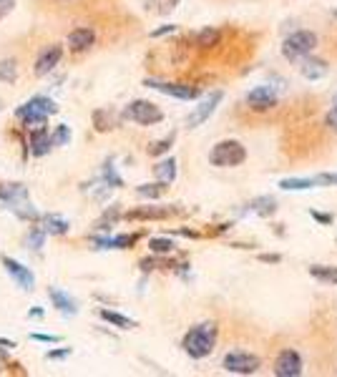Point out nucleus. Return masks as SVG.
Masks as SVG:
<instances>
[{"instance_id": "1", "label": "nucleus", "mask_w": 337, "mask_h": 377, "mask_svg": "<svg viewBox=\"0 0 337 377\" xmlns=\"http://www.w3.org/2000/svg\"><path fill=\"white\" fill-rule=\"evenodd\" d=\"M217 337H219L217 325H214V322H202V325L191 327L189 332L184 334L182 347L184 352L189 357H194V360H204V357L212 355L214 347H217Z\"/></svg>"}, {"instance_id": "2", "label": "nucleus", "mask_w": 337, "mask_h": 377, "mask_svg": "<svg viewBox=\"0 0 337 377\" xmlns=\"http://www.w3.org/2000/svg\"><path fill=\"white\" fill-rule=\"evenodd\" d=\"M58 111V106L48 98V96H36V98H30L25 106H21V109L15 111V116L21 118V121H25V126L28 129H45V118L53 116Z\"/></svg>"}, {"instance_id": "3", "label": "nucleus", "mask_w": 337, "mask_h": 377, "mask_svg": "<svg viewBox=\"0 0 337 377\" xmlns=\"http://www.w3.org/2000/svg\"><path fill=\"white\" fill-rule=\"evenodd\" d=\"M0 204L21 219H38V211L28 202V191L23 184H3L0 186Z\"/></svg>"}, {"instance_id": "4", "label": "nucleus", "mask_w": 337, "mask_h": 377, "mask_svg": "<svg viewBox=\"0 0 337 377\" xmlns=\"http://www.w3.org/2000/svg\"><path fill=\"white\" fill-rule=\"evenodd\" d=\"M209 161L219 169H235L247 161V149L242 146V141L227 138V141L214 144V149L209 151Z\"/></svg>"}, {"instance_id": "5", "label": "nucleus", "mask_w": 337, "mask_h": 377, "mask_svg": "<svg viewBox=\"0 0 337 377\" xmlns=\"http://www.w3.org/2000/svg\"><path fill=\"white\" fill-rule=\"evenodd\" d=\"M317 48V33L315 30H294L292 36L285 38V43H282V56L290 61H300L305 56Z\"/></svg>"}, {"instance_id": "6", "label": "nucleus", "mask_w": 337, "mask_h": 377, "mask_svg": "<svg viewBox=\"0 0 337 377\" xmlns=\"http://www.w3.org/2000/svg\"><path fill=\"white\" fill-rule=\"evenodd\" d=\"M124 118H129V121L141 126H154L164 121V111L151 101H131L126 106Z\"/></svg>"}, {"instance_id": "7", "label": "nucleus", "mask_w": 337, "mask_h": 377, "mask_svg": "<svg viewBox=\"0 0 337 377\" xmlns=\"http://www.w3.org/2000/svg\"><path fill=\"white\" fill-rule=\"evenodd\" d=\"M224 370L232 372V375H254L259 367H262V360L252 352H227L224 355Z\"/></svg>"}, {"instance_id": "8", "label": "nucleus", "mask_w": 337, "mask_h": 377, "mask_svg": "<svg viewBox=\"0 0 337 377\" xmlns=\"http://www.w3.org/2000/svg\"><path fill=\"white\" fill-rule=\"evenodd\" d=\"M221 98H224V94H221V91H214V94H209V98L199 103L197 109L189 114V118H186V126H189V129H197V126H202L204 121H209V116H212L214 111H217V106L221 103Z\"/></svg>"}, {"instance_id": "9", "label": "nucleus", "mask_w": 337, "mask_h": 377, "mask_svg": "<svg viewBox=\"0 0 337 377\" xmlns=\"http://www.w3.org/2000/svg\"><path fill=\"white\" fill-rule=\"evenodd\" d=\"M0 261H3V267H6V272L10 277H13V282L21 287V290L25 292H33V287H36V277H33V272H30L28 267H23L21 261L10 259V257H0Z\"/></svg>"}, {"instance_id": "10", "label": "nucleus", "mask_w": 337, "mask_h": 377, "mask_svg": "<svg viewBox=\"0 0 337 377\" xmlns=\"http://www.w3.org/2000/svg\"><path fill=\"white\" fill-rule=\"evenodd\" d=\"M274 375L277 377H300L302 375V357L294 349H282L274 360Z\"/></svg>"}, {"instance_id": "11", "label": "nucleus", "mask_w": 337, "mask_h": 377, "mask_svg": "<svg viewBox=\"0 0 337 377\" xmlns=\"http://www.w3.org/2000/svg\"><path fill=\"white\" fill-rule=\"evenodd\" d=\"M149 88H156L166 96H174V98H182V101H194L199 96V88L194 86H184V83H162V80H146Z\"/></svg>"}, {"instance_id": "12", "label": "nucleus", "mask_w": 337, "mask_h": 377, "mask_svg": "<svg viewBox=\"0 0 337 377\" xmlns=\"http://www.w3.org/2000/svg\"><path fill=\"white\" fill-rule=\"evenodd\" d=\"M247 103L254 111H270L272 106H277V91L272 86H259L247 94Z\"/></svg>"}, {"instance_id": "13", "label": "nucleus", "mask_w": 337, "mask_h": 377, "mask_svg": "<svg viewBox=\"0 0 337 377\" xmlns=\"http://www.w3.org/2000/svg\"><path fill=\"white\" fill-rule=\"evenodd\" d=\"M61 56H63L61 45H48L45 51H41V56L36 58V68H33L36 76H48L61 63Z\"/></svg>"}, {"instance_id": "14", "label": "nucleus", "mask_w": 337, "mask_h": 377, "mask_svg": "<svg viewBox=\"0 0 337 377\" xmlns=\"http://www.w3.org/2000/svg\"><path fill=\"white\" fill-rule=\"evenodd\" d=\"M300 61H302L300 73L305 76V78H309V80L325 78V76H327V71H330V65L325 63L323 58H315L312 53H309V56H305V58H300Z\"/></svg>"}, {"instance_id": "15", "label": "nucleus", "mask_w": 337, "mask_h": 377, "mask_svg": "<svg viewBox=\"0 0 337 377\" xmlns=\"http://www.w3.org/2000/svg\"><path fill=\"white\" fill-rule=\"evenodd\" d=\"M94 43H96V33L91 28H76L71 30V36H68V48L74 53L88 51Z\"/></svg>"}, {"instance_id": "16", "label": "nucleus", "mask_w": 337, "mask_h": 377, "mask_svg": "<svg viewBox=\"0 0 337 377\" xmlns=\"http://www.w3.org/2000/svg\"><path fill=\"white\" fill-rule=\"evenodd\" d=\"M48 294H51V302L56 305V310H58V312H63V314H76V312H78V305H76V299L71 297L68 292L56 290V287H53Z\"/></svg>"}, {"instance_id": "17", "label": "nucleus", "mask_w": 337, "mask_h": 377, "mask_svg": "<svg viewBox=\"0 0 337 377\" xmlns=\"http://www.w3.org/2000/svg\"><path fill=\"white\" fill-rule=\"evenodd\" d=\"M139 234H121V237H106V239H96L98 249H129L136 244Z\"/></svg>"}, {"instance_id": "18", "label": "nucleus", "mask_w": 337, "mask_h": 377, "mask_svg": "<svg viewBox=\"0 0 337 377\" xmlns=\"http://www.w3.org/2000/svg\"><path fill=\"white\" fill-rule=\"evenodd\" d=\"M174 209H168V206H139V209H133L126 214V219H141V222H146V219H166Z\"/></svg>"}, {"instance_id": "19", "label": "nucleus", "mask_w": 337, "mask_h": 377, "mask_svg": "<svg viewBox=\"0 0 337 377\" xmlns=\"http://www.w3.org/2000/svg\"><path fill=\"white\" fill-rule=\"evenodd\" d=\"M48 151H51V136L45 133V129H36L33 138H30V153L33 156H43Z\"/></svg>"}, {"instance_id": "20", "label": "nucleus", "mask_w": 337, "mask_h": 377, "mask_svg": "<svg viewBox=\"0 0 337 377\" xmlns=\"http://www.w3.org/2000/svg\"><path fill=\"white\" fill-rule=\"evenodd\" d=\"M41 229H43L45 234H66L68 222L61 219L58 214H45V217H41Z\"/></svg>"}, {"instance_id": "21", "label": "nucleus", "mask_w": 337, "mask_h": 377, "mask_svg": "<svg viewBox=\"0 0 337 377\" xmlns=\"http://www.w3.org/2000/svg\"><path fill=\"white\" fill-rule=\"evenodd\" d=\"M154 176L159 179V182H164V184H171L176 179V159H164V161H159L154 166Z\"/></svg>"}, {"instance_id": "22", "label": "nucleus", "mask_w": 337, "mask_h": 377, "mask_svg": "<svg viewBox=\"0 0 337 377\" xmlns=\"http://www.w3.org/2000/svg\"><path fill=\"white\" fill-rule=\"evenodd\" d=\"M309 274L325 284H337V267H332V264H312Z\"/></svg>"}, {"instance_id": "23", "label": "nucleus", "mask_w": 337, "mask_h": 377, "mask_svg": "<svg viewBox=\"0 0 337 377\" xmlns=\"http://www.w3.org/2000/svg\"><path fill=\"white\" fill-rule=\"evenodd\" d=\"M250 211L259 214V217H272L274 211H277V202L272 199V196H259L254 202L250 204Z\"/></svg>"}, {"instance_id": "24", "label": "nucleus", "mask_w": 337, "mask_h": 377, "mask_svg": "<svg viewBox=\"0 0 337 377\" xmlns=\"http://www.w3.org/2000/svg\"><path fill=\"white\" fill-rule=\"evenodd\" d=\"M168 184L164 182H156V184H141V186H136V194L144 196V199H162L164 194H166Z\"/></svg>"}, {"instance_id": "25", "label": "nucleus", "mask_w": 337, "mask_h": 377, "mask_svg": "<svg viewBox=\"0 0 337 377\" xmlns=\"http://www.w3.org/2000/svg\"><path fill=\"white\" fill-rule=\"evenodd\" d=\"M101 319H106L109 325H113V327H121V330H133L136 327V322L133 319H129L126 314H118V312H111V310H101Z\"/></svg>"}, {"instance_id": "26", "label": "nucleus", "mask_w": 337, "mask_h": 377, "mask_svg": "<svg viewBox=\"0 0 337 377\" xmlns=\"http://www.w3.org/2000/svg\"><path fill=\"white\" fill-rule=\"evenodd\" d=\"M219 41H221V33L217 28H204L202 33L197 36V45L199 48H214V45H219Z\"/></svg>"}, {"instance_id": "27", "label": "nucleus", "mask_w": 337, "mask_h": 377, "mask_svg": "<svg viewBox=\"0 0 337 377\" xmlns=\"http://www.w3.org/2000/svg\"><path fill=\"white\" fill-rule=\"evenodd\" d=\"M279 186L285 188V191H305V188L317 186V182L315 179H282Z\"/></svg>"}, {"instance_id": "28", "label": "nucleus", "mask_w": 337, "mask_h": 377, "mask_svg": "<svg viewBox=\"0 0 337 377\" xmlns=\"http://www.w3.org/2000/svg\"><path fill=\"white\" fill-rule=\"evenodd\" d=\"M118 214H121V211H118V206H111V209L106 211V214H103L98 222H96V229H98V232H109L111 226L116 224Z\"/></svg>"}, {"instance_id": "29", "label": "nucleus", "mask_w": 337, "mask_h": 377, "mask_svg": "<svg viewBox=\"0 0 337 377\" xmlns=\"http://www.w3.org/2000/svg\"><path fill=\"white\" fill-rule=\"evenodd\" d=\"M15 76H18V63H15L13 58L0 61V80H6V83H13Z\"/></svg>"}, {"instance_id": "30", "label": "nucleus", "mask_w": 337, "mask_h": 377, "mask_svg": "<svg viewBox=\"0 0 337 377\" xmlns=\"http://www.w3.org/2000/svg\"><path fill=\"white\" fill-rule=\"evenodd\" d=\"M149 249L154 254H171L174 252V241L168 239V237H154V239L149 241Z\"/></svg>"}, {"instance_id": "31", "label": "nucleus", "mask_w": 337, "mask_h": 377, "mask_svg": "<svg viewBox=\"0 0 337 377\" xmlns=\"http://www.w3.org/2000/svg\"><path fill=\"white\" fill-rule=\"evenodd\" d=\"M68 141H71V129L66 124L56 126V131L51 133V149L53 146H66Z\"/></svg>"}, {"instance_id": "32", "label": "nucleus", "mask_w": 337, "mask_h": 377, "mask_svg": "<svg viewBox=\"0 0 337 377\" xmlns=\"http://www.w3.org/2000/svg\"><path fill=\"white\" fill-rule=\"evenodd\" d=\"M45 241V232L41 229V226H33L28 234V239H25V244H28V249H33V252H38V249L43 247Z\"/></svg>"}, {"instance_id": "33", "label": "nucleus", "mask_w": 337, "mask_h": 377, "mask_svg": "<svg viewBox=\"0 0 337 377\" xmlns=\"http://www.w3.org/2000/svg\"><path fill=\"white\" fill-rule=\"evenodd\" d=\"M171 144H174V133H171V136H166V138H162V141H154V144L149 146V153H151V156H162V153H168Z\"/></svg>"}, {"instance_id": "34", "label": "nucleus", "mask_w": 337, "mask_h": 377, "mask_svg": "<svg viewBox=\"0 0 337 377\" xmlns=\"http://www.w3.org/2000/svg\"><path fill=\"white\" fill-rule=\"evenodd\" d=\"M151 6H156V13H162V15H166V13H171L176 6H179V0H149Z\"/></svg>"}, {"instance_id": "35", "label": "nucleus", "mask_w": 337, "mask_h": 377, "mask_svg": "<svg viewBox=\"0 0 337 377\" xmlns=\"http://www.w3.org/2000/svg\"><path fill=\"white\" fill-rule=\"evenodd\" d=\"M103 182L109 184V186H124V182H121V179H118L116 174H113V166H111V164H106V166H103Z\"/></svg>"}, {"instance_id": "36", "label": "nucleus", "mask_w": 337, "mask_h": 377, "mask_svg": "<svg viewBox=\"0 0 337 377\" xmlns=\"http://www.w3.org/2000/svg\"><path fill=\"white\" fill-rule=\"evenodd\" d=\"M94 121H96V131H109L111 129V121H109V114H106V111H96Z\"/></svg>"}, {"instance_id": "37", "label": "nucleus", "mask_w": 337, "mask_h": 377, "mask_svg": "<svg viewBox=\"0 0 337 377\" xmlns=\"http://www.w3.org/2000/svg\"><path fill=\"white\" fill-rule=\"evenodd\" d=\"M30 340H33V342H45V345H56V342H58V337H56V334L30 332Z\"/></svg>"}, {"instance_id": "38", "label": "nucleus", "mask_w": 337, "mask_h": 377, "mask_svg": "<svg viewBox=\"0 0 337 377\" xmlns=\"http://www.w3.org/2000/svg\"><path fill=\"white\" fill-rule=\"evenodd\" d=\"M13 8H15V0H0V21L13 13Z\"/></svg>"}, {"instance_id": "39", "label": "nucleus", "mask_w": 337, "mask_h": 377, "mask_svg": "<svg viewBox=\"0 0 337 377\" xmlns=\"http://www.w3.org/2000/svg\"><path fill=\"white\" fill-rule=\"evenodd\" d=\"M315 182L317 184H325V186H335V184H337V174H320Z\"/></svg>"}, {"instance_id": "40", "label": "nucleus", "mask_w": 337, "mask_h": 377, "mask_svg": "<svg viewBox=\"0 0 337 377\" xmlns=\"http://www.w3.org/2000/svg\"><path fill=\"white\" fill-rule=\"evenodd\" d=\"M68 355H71V349H68V347L51 349V352H48V360H63V357H68Z\"/></svg>"}, {"instance_id": "41", "label": "nucleus", "mask_w": 337, "mask_h": 377, "mask_svg": "<svg viewBox=\"0 0 337 377\" xmlns=\"http://www.w3.org/2000/svg\"><path fill=\"white\" fill-rule=\"evenodd\" d=\"M312 219H317L320 224H332V214H323V211H309Z\"/></svg>"}, {"instance_id": "42", "label": "nucleus", "mask_w": 337, "mask_h": 377, "mask_svg": "<svg viewBox=\"0 0 337 377\" xmlns=\"http://www.w3.org/2000/svg\"><path fill=\"white\" fill-rule=\"evenodd\" d=\"M325 124L330 126L332 131H337V109H332L330 114H327V116H325Z\"/></svg>"}, {"instance_id": "43", "label": "nucleus", "mask_w": 337, "mask_h": 377, "mask_svg": "<svg viewBox=\"0 0 337 377\" xmlns=\"http://www.w3.org/2000/svg\"><path fill=\"white\" fill-rule=\"evenodd\" d=\"M259 261H267V264H277V261H282V257H279V254H259Z\"/></svg>"}, {"instance_id": "44", "label": "nucleus", "mask_w": 337, "mask_h": 377, "mask_svg": "<svg viewBox=\"0 0 337 377\" xmlns=\"http://www.w3.org/2000/svg\"><path fill=\"white\" fill-rule=\"evenodd\" d=\"M176 25H164V28H156L154 33H151V38H159V36H166V33H174Z\"/></svg>"}, {"instance_id": "45", "label": "nucleus", "mask_w": 337, "mask_h": 377, "mask_svg": "<svg viewBox=\"0 0 337 377\" xmlns=\"http://www.w3.org/2000/svg\"><path fill=\"white\" fill-rule=\"evenodd\" d=\"M0 347H3V349H13L15 345L10 340H0Z\"/></svg>"}, {"instance_id": "46", "label": "nucleus", "mask_w": 337, "mask_h": 377, "mask_svg": "<svg viewBox=\"0 0 337 377\" xmlns=\"http://www.w3.org/2000/svg\"><path fill=\"white\" fill-rule=\"evenodd\" d=\"M30 317H43V310H41V307H33V310H30Z\"/></svg>"}, {"instance_id": "47", "label": "nucleus", "mask_w": 337, "mask_h": 377, "mask_svg": "<svg viewBox=\"0 0 337 377\" xmlns=\"http://www.w3.org/2000/svg\"><path fill=\"white\" fill-rule=\"evenodd\" d=\"M332 109H337V94H335V98H332Z\"/></svg>"}, {"instance_id": "48", "label": "nucleus", "mask_w": 337, "mask_h": 377, "mask_svg": "<svg viewBox=\"0 0 337 377\" xmlns=\"http://www.w3.org/2000/svg\"><path fill=\"white\" fill-rule=\"evenodd\" d=\"M332 15H335V18H337V8H335V10H332Z\"/></svg>"}]
</instances>
